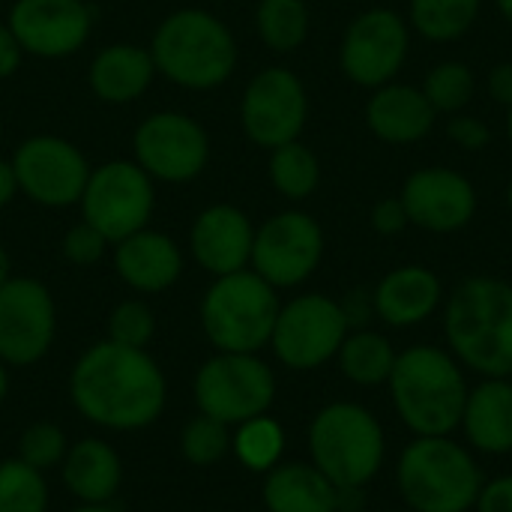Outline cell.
Masks as SVG:
<instances>
[{
    "label": "cell",
    "instance_id": "obj_1",
    "mask_svg": "<svg viewBox=\"0 0 512 512\" xmlns=\"http://www.w3.org/2000/svg\"><path fill=\"white\" fill-rule=\"evenodd\" d=\"M69 402L96 429L141 432L162 417L168 381L147 348L102 339L75 360L69 372Z\"/></svg>",
    "mask_w": 512,
    "mask_h": 512
},
{
    "label": "cell",
    "instance_id": "obj_2",
    "mask_svg": "<svg viewBox=\"0 0 512 512\" xmlns=\"http://www.w3.org/2000/svg\"><path fill=\"white\" fill-rule=\"evenodd\" d=\"M147 48L156 75L183 90H216L234 78L240 63L234 30L225 18L198 6L168 12L156 24Z\"/></svg>",
    "mask_w": 512,
    "mask_h": 512
},
{
    "label": "cell",
    "instance_id": "obj_3",
    "mask_svg": "<svg viewBox=\"0 0 512 512\" xmlns=\"http://www.w3.org/2000/svg\"><path fill=\"white\" fill-rule=\"evenodd\" d=\"M450 354L480 378L512 372V285L495 276L465 279L444 306Z\"/></svg>",
    "mask_w": 512,
    "mask_h": 512
},
{
    "label": "cell",
    "instance_id": "obj_4",
    "mask_svg": "<svg viewBox=\"0 0 512 512\" xmlns=\"http://www.w3.org/2000/svg\"><path fill=\"white\" fill-rule=\"evenodd\" d=\"M390 396L399 420L417 438H441L462 426L468 381L462 363L435 345H414L396 354Z\"/></svg>",
    "mask_w": 512,
    "mask_h": 512
},
{
    "label": "cell",
    "instance_id": "obj_5",
    "mask_svg": "<svg viewBox=\"0 0 512 512\" xmlns=\"http://www.w3.org/2000/svg\"><path fill=\"white\" fill-rule=\"evenodd\" d=\"M279 291L264 282L252 267L216 276L201 297V330L216 351L261 354L279 318Z\"/></svg>",
    "mask_w": 512,
    "mask_h": 512
},
{
    "label": "cell",
    "instance_id": "obj_6",
    "mask_svg": "<svg viewBox=\"0 0 512 512\" xmlns=\"http://www.w3.org/2000/svg\"><path fill=\"white\" fill-rule=\"evenodd\" d=\"M309 456L336 489H366L384 468L387 438L369 408L333 402L309 423Z\"/></svg>",
    "mask_w": 512,
    "mask_h": 512
},
{
    "label": "cell",
    "instance_id": "obj_7",
    "mask_svg": "<svg viewBox=\"0 0 512 512\" xmlns=\"http://www.w3.org/2000/svg\"><path fill=\"white\" fill-rule=\"evenodd\" d=\"M396 483L411 512H468L483 489L474 456L441 438H414L399 456Z\"/></svg>",
    "mask_w": 512,
    "mask_h": 512
},
{
    "label": "cell",
    "instance_id": "obj_8",
    "mask_svg": "<svg viewBox=\"0 0 512 512\" xmlns=\"http://www.w3.org/2000/svg\"><path fill=\"white\" fill-rule=\"evenodd\" d=\"M192 393L198 414H207L234 429L273 408L276 375L258 354L216 351L195 372Z\"/></svg>",
    "mask_w": 512,
    "mask_h": 512
},
{
    "label": "cell",
    "instance_id": "obj_9",
    "mask_svg": "<svg viewBox=\"0 0 512 512\" xmlns=\"http://www.w3.org/2000/svg\"><path fill=\"white\" fill-rule=\"evenodd\" d=\"M78 207L81 219L114 246L150 225L156 180L135 159H108L90 171Z\"/></svg>",
    "mask_w": 512,
    "mask_h": 512
},
{
    "label": "cell",
    "instance_id": "obj_10",
    "mask_svg": "<svg viewBox=\"0 0 512 512\" xmlns=\"http://www.w3.org/2000/svg\"><path fill=\"white\" fill-rule=\"evenodd\" d=\"M210 156V132L186 111H153L132 132V159L156 183H192L207 171Z\"/></svg>",
    "mask_w": 512,
    "mask_h": 512
},
{
    "label": "cell",
    "instance_id": "obj_11",
    "mask_svg": "<svg viewBox=\"0 0 512 512\" xmlns=\"http://www.w3.org/2000/svg\"><path fill=\"white\" fill-rule=\"evenodd\" d=\"M411 24L390 6H372L354 15L339 42L342 75L366 90L399 78L411 54Z\"/></svg>",
    "mask_w": 512,
    "mask_h": 512
},
{
    "label": "cell",
    "instance_id": "obj_12",
    "mask_svg": "<svg viewBox=\"0 0 512 512\" xmlns=\"http://www.w3.org/2000/svg\"><path fill=\"white\" fill-rule=\"evenodd\" d=\"M324 252L327 237L321 222L306 210L288 207L255 225L249 267L276 291H285L309 282L318 273Z\"/></svg>",
    "mask_w": 512,
    "mask_h": 512
},
{
    "label": "cell",
    "instance_id": "obj_13",
    "mask_svg": "<svg viewBox=\"0 0 512 512\" xmlns=\"http://www.w3.org/2000/svg\"><path fill=\"white\" fill-rule=\"evenodd\" d=\"M351 333L342 303L327 294H300L282 303L270 348L276 360L294 372H312L336 360Z\"/></svg>",
    "mask_w": 512,
    "mask_h": 512
},
{
    "label": "cell",
    "instance_id": "obj_14",
    "mask_svg": "<svg viewBox=\"0 0 512 512\" xmlns=\"http://www.w3.org/2000/svg\"><path fill=\"white\" fill-rule=\"evenodd\" d=\"M18 192L48 210H63L81 201L93 165L84 150L63 135L39 132L24 138L9 156Z\"/></svg>",
    "mask_w": 512,
    "mask_h": 512
},
{
    "label": "cell",
    "instance_id": "obj_15",
    "mask_svg": "<svg viewBox=\"0 0 512 512\" xmlns=\"http://www.w3.org/2000/svg\"><path fill=\"white\" fill-rule=\"evenodd\" d=\"M309 120V93L297 72L288 66H264L249 78L240 96V126L243 135L261 147L273 150L297 141Z\"/></svg>",
    "mask_w": 512,
    "mask_h": 512
},
{
    "label": "cell",
    "instance_id": "obj_16",
    "mask_svg": "<svg viewBox=\"0 0 512 512\" xmlns=\"http://www.w3.org/2000/svg\"><path fill=\"white\" fill-rule=\"evenodd\" d=\"M57 339V306L45 282L9 276L0 285V360L27 369L48 357Z\"/></svg>",
    "mask_w": 512,
    "mask_h": 512
},
{
    "label": "cell",
    "instance_id": "obj_17",
    "mask_svg": "<svg viewBox=\"0 0 512 512\" xmlns=\"http://www.w3.org/2000/svg\"><path fill=\"white\" fill-rule=\"evenodd\" d=\"M93 18L87 0H15L6 24L27 57L66 60L87 45Z\"/></svg>",
    "mask_w": 512,
    "mask_h": 512
},
{
    "label": "cell",
    "instance_id": "obj_18",
    "mask_svg": "<svg viewBox=\"0 0 512 512\" xmlns=\"http://www.w3.org/2000/svg\"><path fill=\"white\" fill-rule=\"evenodd\" d=\"M408 222L429 234H456L477 216L480 195L468 174L444 165H426L405 177L399 192Z\"/></svg>",
    "mask_w": 512,
    "mask_h": 512
},
{
    "label": "cell",
    "instance_id": "obj_19",
    "mask_svg": "<svg viewBox=\"0 0 512 512\" xmlns=\"http://www.w3.org/2000/svg\"><path fill=\"white\" fill-rule=\"evenodd\" d=\"M252 243L255 222L243 207L228 201L207 204L189 225L192 261L213 279L246 270L252 261Z\"/></svg>",
    "mask_w": 512,
    "mask_h": 512
},
{
    "label": "cell",
    "instance_id": "obj_20",
    "mask_svg": "<svg viewBox=\"0 0 512 512\" xmlns=\"http://www.w3.org/2000/svg\"><path fill=\"white\" fill-rule=\"evenodd\" d=\"M114 273L135 294H162L183 276L186 258L177 240L156 228H141L111 246Z\"/></svg>",
    "mask_w": 512,
    "mask_h": 512
},
{
    "label": "cell",
    "instance_id": "obj_21",
    "mask_svg": "<svg viewBox=\"0 0 512 512\" xmlns=\"http://www.w3.org/2000/svg\"><path fill=\"white\" fill-rule=\"evenodd\" d=\"M375 318L393 330H408L429 321L444 306V282L423 264H402L381 276L372 288Z\"/></svg>",
    "mask_w": 512,
    "mask_h": 512
},
{
    "label": "cell",
    "instance_id": "obj_22",
    "mask_svg": "<svg viewBox=\"0 0 512 512\" xmlns=\"http://www.w3.org/2000/svg\"><path fill=\"white\" fill-rule=\"evenodd\" d=\"M435 123H438V111L426 99L423 87L405 84L399 78L384 87H375L366 102L369 132L393 147H408L429 138Z\"/></svg>",
    "mask_w": 512,
    "mask_h": 512
},
{
    "label": "cell",
    "instance_id": "obj_23",
    "mask_svg": "<svg viewBox=\"0 0 512 512\" xmlns=\"http://www.w3.org/2000/svg\"><path fill=\"white\" fill-rule=\"evenodd\" d=\"M156 81L150 48L138 42H111L99 48L87 66V87L105 105L138 102Z\"/></svg>",
    "mask_w": 512,
    "mask_h": 512
},
{
    "label": "cell",
    "instance_id": "obj_24",
    "mask_svg": "<svg viewBox=\"0 0 512 512\" xmlns=\"http://www.w3.org/2000/svg\"><path fill=\"white\" fill-rule=\"evenodd\" d=\"M60 477L78 504H111L123 483V462L108 441L81 438L78 444H69Z\"/></svg>",
    "mask_w": 512,
    "mask_h": 512
},
{
    "label": "cell",
    "instance_id": "obj_25",
    "mask_svg": "<svg viewBox=\"0 0 512 512\" xmlns=\"http://www.w3.org/2000/svg\"><path fill=\"white\" fill-rule=\"evenodd\" d=\"M462 429L474 450L486 456L512 453V384L507 378H483L468 390Z\"/></svg>",
    "mask_w": 512,
    "mask_h": 512
},
{
    "label": "cell",
    "instance_id": "obj_26",
    "mask_svg": "<svg viewBox=\"0 0 512 512\" xmlns=\"http://www.w3.org/2000/svg\"><path fill=\"white\" fill-rule=\"evenodd\" d=\"M267 512H339V489L312 462H279L264 474Z\"/></svg>",
    "mask_w": 512,
    "mask_h": 512
},
{
    "label": "cell",
    "instance_id": "obj_27",
    "mask_svg": "<svg viewBox=\"0 0 512 512\" xmlns=\"http://www.w3.org/2000/svg\"><path fill=\"white\" fill-rule=\"evenodd\" d=\"M342 375L357 387H381L390 381V372L396 366V348L393 342L369 327L351 330L336 354Z\"/></svg>",
    "mask_w": 512,
    "mask_h": 512
},
{
    "label": "cell",
    "instance_id": "obj_28",
    "mask_svg": "<svg viewBox=\"0 0 512 512\" xmlns=\"http://www.w3.org/2000/svg\"><path fill=\"white\" fill-rule=\"evenodd\" d=\"M267 177L279 198H285L291 204H303L321 186V159L309 144H303L297 138V141H288V144L270 150Z\"/></svg>",
    "mask_w": 512,
    "mask_h": 512
},
{
    "label": "cell",
    "instance_id": "obj_29",
    "mask_svg": "<svg viewBox=\"0 0 512 512\" xmlns=\"http://www.w3.org/2000/svg\"><path fill=\"white\" fill-rule=\"evenodd\" d=\"M312 12L306 0H258L255 33L273 54H294L306 45Z\"/></svg>",
    "mask_w": 512,
    "mask_h": 512
},
{
    "label": "cell",
    "instance_id": "obj_30",
    "mask_svg": "<svg viewBox=\"0 0 512 512\" xmlns=\"http://www.w3.org/2000/svg\"><path fill=\"white\" fill-rule=\"evenodd\" d=\"M483 0H408V24L429 42H456L471 33Z\"/></svg>",
    "mask_w": 512,
    "mask_h": 512
},
{
    "label": "cell",
    "instance_id": "obj_31",
    "mask_svg": "<svg viewBox=\"0 0 512 512\" xmlns=\"http://www.w3.org/2000/svg\"><path fill=\"white\" fill-rule=\"evenodd\" d=\"M231 453L237 456V462L252 471V474H267L282 462L285 453V429L270 417H252L240 426H234L231 432Z\"/></svg>",
    "mask_w": 512,
    "mask_h": 512
},
{
    "label": "cell",
    "instance_id": "obj_32",
    "mask_svg": "<svg viewBox=\"0 0 512 512\" xmlns=\"http://www.w3.org/2000/svg\"><path fill=\"white\" fill-rule=\"evenodd\" d=\"M423 93L438 114H459L471 105L477 93L474 69L462 60H441L423 78Z\"/></svg>",
    "mask_w": 512,
    "mask_h": 512
},
{
    "label": "cell",
    "instance_id": "obj_33",
    "mask_svg": "<svg viewBox=\"0 0 512 512\" xmlns=\"http://www.w3.org/2000/svg\"><path fill=\"white\" fill-rule=\"evenodd\" d=\"M51 492L45 474L18 456L0 462V512H48Z\"/></svg>",
    "mask_w": 512,
    "mask_h": 512
},
{
    "label": "cell",
    "instance_id": "obj_34",
    "mask_svg": "<svg viewBox=\"0 0 512 512\" xmlns=\"http://www.w3.org/2000/svg\"><path fill=\"white\" fill-rule=\"evenodd\" d=\"M231 453V426L195 414L183 429H180V456L195 465V468H213Z\"/></svg>",
    "mask_w": 512,
    "mask_h": 512
},
{
    "label": "cell",
    "instance_id": "obj_35",
    "mask_svg": "<svg viewBox=\"0 0 512 512\" xmlns=\"http://www.w3.org/2000/svg\"><path fill=\"white\" fill-rule=\"evenodd\" d=\"M66 450H69V441H66V432L57 426V423H33L21 432L18 438V459L27 462L30 468L36 471H51V468H60L63 459H66Z\"/></svg>",
    "mask_w": 512,
    "mask_h": 512
},
{
    "label": "cell",
    "instance_id": "obj_36",
    "mask_svg": "<svg viewBox=\"0 0 512 512\" xmlns=\"http://www.w3.org/2000/svg\"><path fill=\"white\" fill-rule=\"evenodd\" d=\"M108 336L126 348H147L156 336V315L144 300H120L108 312Z\"/></svg>",
    "mask_w": 512,
    "mask_h": 512
},
{
    "label": "cell",
    "instance_id": "obj_37",
    "mask_svg": "<svg viewBox=\"0 0 512 512\" xmlns=\"http://www.w3.org/2000/svg\"><path fill=\"white\" fill-rule=\"evenodd\" d=\"M108 249H111V243L93 225H87L84 219L78 225H72L63 234V240H60V252H63V258L72 267H93V264H99L108 255Z\"/></svg>",
    "mask_w": 512,
    "mask_h": 512
},
{
    "label": "cell",
    "instance_id": "obj_38",
    "mask_svg": "<svg viewBox=\"0 0 512 512\" xmlns=\"http://www.w3.org/2000/svg\"><path fill=\"white\" fill-rule=\"evenodd\" d=\"M447 135L450 141L465 150V153H480L492 144V129L483 117L477 114H468V111H459L447 120Z\"/></svg>",
    "mask_w": 512,
    "mask_h": 512
},
{
    "label": "cell",
    "instance_id": "obj_39",
    "mask_svg": "<svg viewBox=\"0 0 512 512\" xmlns=\"http://www.w3.org/2000/svg\"><path fill=\"white\" fill-rule=\"evenodd\" d=\"M369 225H372V231L381 234V237H396V234H402V231L411 225L402 198H399V195H387V198L375 201V207L369 210Z\"/></svg>",
    "mask_w": 512,
    "mask_h": 512
},
{
    "label": "cell",
    "instance_id": "obj_40",
    "mask_svg": "<svg viewBox=\"0 0 512 512\" xmlns=\"http://www.w3.org/2000/svg\"><path fill=\"white\" fill-rule=\"evenodd\" d=\"M474 507L477 512H512V474L483 483Z\"/></svg>",
    "mask_w": 512,
    "mask_h": 512
},
{
    "label": "cell",
    "instance_id": "obj_41",
    "mask_svg": "<svg viewBox=\"0 0 512 512\" xmlns=\"http://www.w3.org/2000/svg\"><path fill=\"white\" fill-rule=\"evenodd\" d=\"M24 57H27V54H24L21 42L15 39V33L9 30V24L0 21V81L12 78V75L21 69Z\"/></svg>",
    "mask_w": 512,
    "mask_h": 512
},
{
    "label": "cell",
    "instance_id": "obj_42",
    "mask_svg": "<svg viewBox=\"0 0 512 512\" xmlns=\"http://www.w3.org/2000/svg\"><path fill=\"white\" fill-rule=\"evenodd\" d=\"M342 303V312H345V318H348V327L351 330H360V327H366V321L375 315V303H372V291H363V288H354L345 300H339Z\"/></svg>",
    "mask_w": 512,
    "mask_h": 512
},
{
    "label": "cell",
    "instance_id": "obj_43",
    "mask_svg": "<svg viewBox=\"0 0 512 512\" xmlns=\"http://www.w3.org/2000/svg\"><path fill=\"white\" fill-rule=\"evenodd\" d=\"M486 90H489V96H492L498 105L510 108L512 105V60L495 63V66L489 69V75H486Z\"/></svg>",
    "mask_w": 512,
    "mask_h": 512
},
{
    "label": "cell",
    "instance_id": "obj_44",
    "mask_svg": "<svg viewBox=\"0 0 512 512\" xmlns=\"http://www.w3.org/2000/svg\"><path fill=\"white\" fill-rule=\"evenodd\" d=\"M18 180H15V168L9 159H0V210L9 207L18 198Z\"/></svg>",
    "mask_w": 512,
    "mask_h": 512
},
{
    "label": "cell",
    "instance_id": "obj_45",
    "mask_svg": "<svg viewBox=\"0 0 512 512\" xmlns=\"http://www.w3.org/2000/svg\"><path fill=\"white\" fill-rule=\"evenodd\" d=\"M9 276H12V258H9V252L0 246V285H3Z\"/></svg>",
    "mask_w": 512,
    "mask_h": 512
},
{
    "label": "cell",
    "instance_id": "obj_46",
    "mask_svg": "<svg viewBox=\"0 0 512 512\" xmlns=\"http://www.w3.org/2000/svg\"><path fill=\"white\" fill-rule=\"evenodd\" d=\"M6 396H9V366L0 360V405L6 402Z\"/></svg>",
    "mask_w": 512,
    "mask_h": 512
},
{
    "label": "cell",
    "instance_id": "obj_47",
    "mask_svg": "<svg viewBox=\"0 0 512 512\" xmlns=\"http://www.w3.org/2000/svg\"><path fill=\"white\" fill-rule=\"evenodd\" d=\"M72 512H120L114 504H78Z\"/></svg>",
    "mask_w": 512,
    "mask_h": 512
},
{
    "label": "cell",
    "instance_id": "obj_48",
    "mask_svg": "<svg viewBox=\"0 0 512 512\" xmlns=\"http://www.w3.org/2000/svg\"><path fill=\"white\" fill-rule=\"evenodd\" d=\"M495 6H498L501 18H504V21L512 27V0H495Z\"/></svg>",
    "mask_w": 512,
    "mask_h": 512
},
{
    "label": "cell",
    "instance_id": "obj_49",
    "mask_svg": "<svg viewBox=\"0 0 512 512\" xmlns=\"http://www.w3.org/2000/svg\"><path fill=\"white\" fill-rule=\"evenodd\" d=\"M504 129H507V141H510V147H512V105L507 108V120H504Z\"/></svg>",
    "mask_w": 512,
    "mask_h": 512
},
{
    "label": "cell",
    "instance_id": "obj_50",
    "mask_svg": "<svg viewBox=\"0 0 512 512\" xmlns=\"http://www.w3.org/2000/svg\"><path fill=\"white\" fill-rule=\"evenodd\" d=\"M507 210H510V216H512V177H510V183H507Z\"/></svg>",
    "mask_w": 512,
    "mask_h": 512
},
{
    "label": "cell",
    "instance_id": "obj_51",
    "mask_svg": "<svg viewBox=\"0 0 512 512\" xmlns=\"http://www.w3.org/2000/svg\"><path fill=\"white\" fill-rule=\"evenodd\" d=\"M507 381H510V384H512V372H510V375H507Z\"/></svg>",
    "mask_w": 512,
    "mask_h": 512
},
{
    "label": "cell",
    "instance_id": "obj_52",
    "mask_svg": "<svg viewBox=\"0 0 512 512\" xmlns=\"http://www.w3.org/2000/svg\"><path fill=\"white\" fill-rule=\"evenodd\" d=\"M408 512H411V510H408Z\"/></svg>",
    "mask_w": 512,
    "mask_h": 512
}]
</instances>
